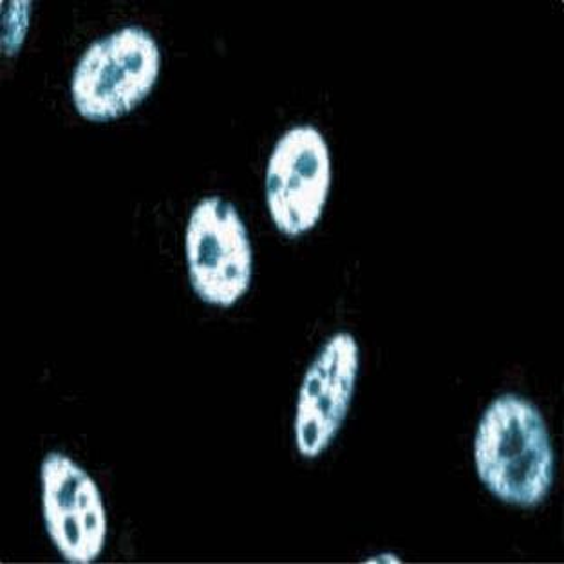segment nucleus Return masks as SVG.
I'll use <instances>...</instances> for the list:
<instances>
[{"mask_svg": "<svg viewBox=\"0 0 564 564\" xmlns=\"http://www.w3.org/2000/svg\"><path fill=\"white\" fill-rule=\"evenodd\" d=\"M474 464L481 484L503 503H543L555 479L549 425L535 403L505 393L489 403L474 436Z\"/></svg>", "mask_w": 564, "mask_h": 564, "instance_id": "nucleus-1", "label": "nucleus"}, {"mask_svg": "<svg viewBox=\"0 0 564 564\" xmlns=\"http://www.w3.org/2000/svg\"><path fill=\"white\" fill-rule=\"evenodd\" d=\"M162 51L151 31L127 25L101 36L76 62L70 96L82 118L104 123L134 111L156 86Z\"/></svg>", "mask_w": 564, "mask_h": 564, "instance_id": "nucleus-2", "label": "nucleus"}, {"mask_svg": "<svg viewBox=\"0 0 564 564\" xmlns=\"http://www.w3.org/2000/svg\"><path fill=\"white\" fill-rule=\"evenodd\" d=\"M191 286L203 303L232 307L252 286L253 248L234 203L203 197L192 208L185 232Z\"/></svg>", "mask_w": 564, "mask_h": 564, "instance_id": "nucleus-3", "label": "nucleus"}, {"mask_svg": "<svg viewBox=\"0 0 564 564\" xmlns=\"http://www.w3.org/2000/svg\"><path fill=\"white\" fill-rule=\"evenodd\" d=\"M332 188V154L323 132L312 123L288 129L268 158L264 194L279 232L304 236L323 217Z\"/></svg>", "mask_w": 564, "mask_h": 564, "instance_id": "nucleus-4", "label": "nucleus"}, {"mask_svg": "<svg viewBox=\"0 0 564 564\" xmlns=\"http://www.w3.org/2000/svg\"><path fill=\"white\" fill-rule=\"evenodd\" d=\"M42 514L51 543L67 563L91 564L106 549L107 510L91 474L67 454L41 465Z\"/></svg>", "mask_w": 564, "mask_h": 564, "instance_id": "nucleus-5", "label": "nucleus"}, {"mask_svg": "<svg viewBox=\"0 0 564 564\" xmlns=\"http://www.w3.org/2000/svg\"><path fill=\"white\" fill-rule=\"evenodd\" d=\"M360 371V346L349 332L333 333L307 366L299 389L293 436L299 454L315 459L348 419Z\"/></svg>", "mask_w": 564, "mask_h": 564, "instance_id": "nucleus-6", "label": "nucleus"}]
</instances>
